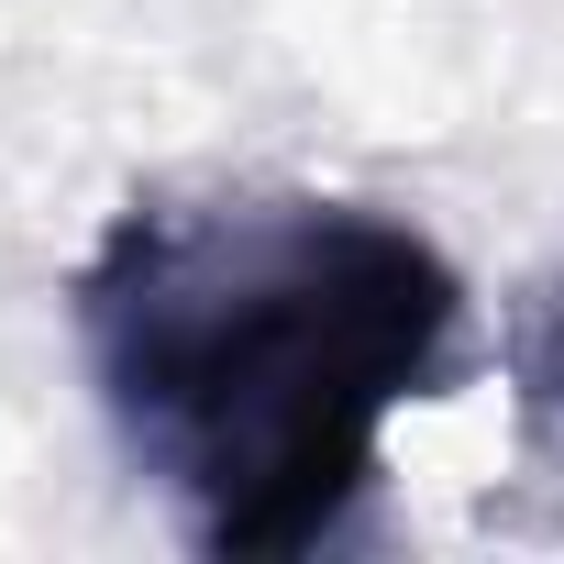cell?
Listing matches in <instances>:
<instances>
[{
    "mask_svg": "<svg viewBox=\"0 0 564 564\" xmlns=\"http://www.w3.org/2000/svg\"><path fill=\"white\" fill-rule=\"evenodd\" d=\"M78 366L122 465L221 564L322 553L388 421L432 399L465 276L399 210L322 188H144L78 254Z\"/></svg>",
    "mask_w": 564,
    "mask_h": 564,
    "instance_id": "1",
    "label": "cell"
},
{
    "mask_svg": "<svg viewBox=\"0 0 564 564\" xmlns=\"http://www.w3.org/2000/svg\"><path fill=\"white\" fill-rule=\"evenodd\" d=\"M509 377H520V421L564 454V276L531 300V322H520V355H509Z\"/></svg>",
    "mask_w": 564,
    "mask_h": 564,
    "instance_id": "2",
    "label": "cell"
}]
</instances>
